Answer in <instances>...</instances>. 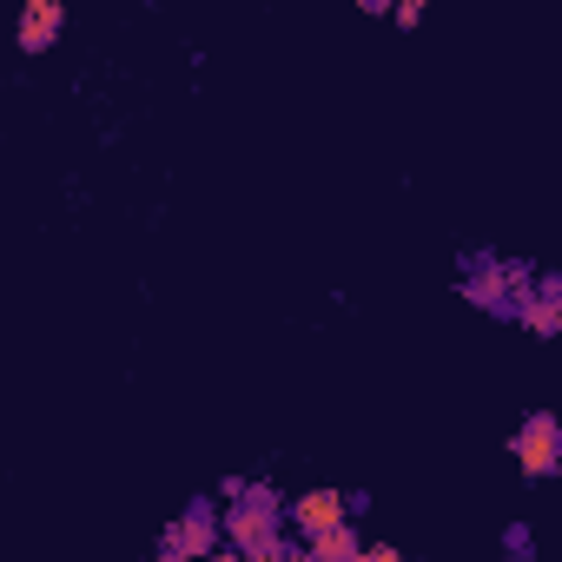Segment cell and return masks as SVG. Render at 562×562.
Segmentation results:
<instances>
[{
  "label": "cell",
  "mask_w": 562,
  "mask_h": 562,
  "mask_svg": "<svg viewBox=\"0 0 562 562\" xmlns=\"http://www.w3.org/2000/svg\"><path fill=\"white\" fill-rule=\"evenodd\" d=\"M218 536L232 542V555H258L285 542V503L271 490H238L232 483V509L218 516Z\"/></svg>",
  "instance_id": "6da1fadb"
},
{
  "label": "cell",
  "mask_w": 562,
  "mask_h": 562,
  "mask_svg": "<svg viewBox=\"0 0 562 562\" xmlns=\"http://www.w3.org/2000/svg\"><path fill=\"white\" fill-rule=\"evenodd\" d=\"M218 542H225V536H218V509H212V503H192V509L166 529V549H159V555H166V562H205Z\"/></svg>",
  "instance_id": "7a4b0ae2"
},
{
  "label": "cell",
  "mask_w": 562,
  "mask_h": 562,
  "mask_svg": "<svg viewBox=\"0 0 562 562\" xmlns=\"http://www.w3.org/2000/svg\"><path fill=\"white\" fill-rule=\"evenodd\" d=\"M338 522H351L345 516V490H299L285 503V529H299V542H312V536H325Z\"/></svg>",
  "instance_id": "3957f363"
},
{
  "label": "cell",
  "mask_w": 562,
  "mask_h": 562,
  "mask_svg": "<svg viewBox=\"0 0 562 562\" xmlns=\"http://www.w3.org/2000/svg\"><path fill=\"white\" fill-rule=\"evenodd\" d=\"M555 443H562V424H555L549 411H536V417L516 430V463H522L529 476H549V470H555Z\"/></svg>",
  "instance_id": "277c9868"
},
{
  "label": "cell",
  "mask_w": 562,
  "mask_h": 562,
  "mask_svg": "<svg viewBox=\"0 0 562 562\" xmlns=\"http://www.w3.org/2000/svg\"><path fill=\"white\" fill-rule=\"evenodd\" d=\"M60 27H67V8H60V0H27L21 21H14V41H21V54H47V47L60 41Z\"/></svg>",
  "instance_id": "5b68a950"
},
{
  "label": "cell",
  "mask_w": 562,
  "mask_h": 562,
  "mask_svg": "<svg viewBox=\"0 0 562 562\" xmlns=\"http://www.w3.org/2000/svg\"><path fill=\"white\" fill-rule=\"evenodd\" d=\"M305 549H312L318 562H358V549H364V536H358L351 522H338V529H325V536H312Z\"/></svg>",
  "instance_id": "8992f818"
},
{
  "label": "cell",
  "mask_w": 562,
  "mask_h": 562,
  "mask_svg": "<svg viewBox=\"0 0 562 562\" xmlns=\"http://www.w3.org/2000/svg\"><path fill=\"white\" fill-rule=\"evenodd\" d=\"M522 325H529V331H536V338H549V331H555V299H549V292H542V299H536V305H529V312H522Z\"/></svg>",
  "instance_id": "52a82bcc"
},
{
  "label": "cell",
  "mask_w": 562,
  "mask_h": 562,
  "mask_svg": "<svg viewBox=\"0 0 562 562\" xmlns=\"http://www.w3.org/2000/svg\"><path fill=\"white\" fill-rule=\"evenodd\" d=\"M470 299H483V305H496L503 299V271H483L476 285H470Z\"/></svg>",
  "instance_id": "ba28073f"
},
{
  "label": "cell",
  "mask_w": 562,
  "mask_h": 562,
  "mask_svg": "<svg viewBox=\"0 0 562 562\" xmlns=\"http://www.w3.org/2000/svg\"><path fill=\"white\" fill-rule=\"evenodd\" d=\"M358 562H404V555H397L391 542H364V549H358Z\"/></svg>",
  "instance_id": "9c48e42d"
},
{
  "label": "cell",
  "mask_w": 562,
  "mask_h": 562,
  "mask_svg": "<svg viewBox=\"0 0 562 562\" xmlns=\"http://www.w3.org/2000/svg\"><path fill=\"white\" fill-rule=\"evenodd\" d=\"M391 21H397V27H417V21H424V8H417V0H397Z\"/></svg>",
  "instance_id": "30bf717a"
},
{
  "label": "cell",
  "mask_w": 562,
  "mask_h": 562,
  "mask_svg": "<svg viewBox=\"0 0 562 562\" xmlns=\"http://www.w3.org/2000/svg\"><path fill=\"white\" fill-rule=\"evenodd\" d=\"M278 562H318V555H312L305 542H285V549H278Z\"/></svg>",
  "instance_id": "8fae6325"
},
{
  "label": "cell",
  "mask_w": 562,
  "mask_h": 562,
  "mask_svg": "<svg viewBox=\"0 0 562 562\" xmlns=\"http://www.w3.org/2000/svg\"><path fill=\"white\" fill-rule=\"evenodd\" d=\"M278 549H285V542H278ZM278 549H258V555H238V562H278Z\"/></svg>",
  "instance_id": "7c38bea8"
},
{
  "label": "cell",
  "mask_w": 562,
  "mask_h": 562,
  "mask_svg": "<svg viewBox=\"0 0 562 562\" xmlns=\"http://www.w3.org/2000/svg\"><path fill=\"white\" fill-rule=\"evenodd\" d=\"M205 562H238V555H232V549H212V555H205Z\"/></svg>",
  "instance_id": "4fadbf2b"
},
{
  "label": "cell",
  "mask_w": 562,
  "mask_h": 562,
  "mask_svg": "<svg viewBox=\"0 0 562 562\" xmlns=\"http://www.w3.org/2000/svg\"><path fill=\"white\" fill-rule=\"evenodd\" d=\"M153 562H166V555H153Z\"/></svg>",
  "instance_id": "5bb4252c"
}]
</instances>
